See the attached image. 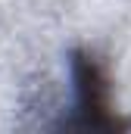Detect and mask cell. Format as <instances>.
<instances>
[{"label": "cell", "mask_w": 131, "mask_h": 134, "mask_svg": "<svg viewBox=\"0 0 131 134\" xmlns=\"http://www.w3.org/2000/svg\"><path fill=\"white\" fill-rule=\"evenodd\" d=\"M72 87H75V115L63 122L69 128H122L109 100V75L94 53L75 50L72 59Z\"/></svg>", "instance_id": "1"}]
</instances>
